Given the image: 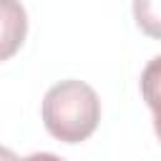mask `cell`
Wrapping results in <instances>:
<instances>
[{"instance_id": "obj_1", "label": "cell", "mask_w": 161, "mask_h": 161, "mask_svg": "<svg viewBox=\"0 0 161 161\" xmlns=\"http://www.w3.org/2000/svg\"><path fill=\"white\" fill-rule=\"evenodd\" d=\"M40 116L45 131L63 143H80L93 136L101 121V98L98 93L75 78L60 80L48 88Z\"/></svg>"}, {"instance_id": "obj_2", "label": "cell", "mask_w": 161, "mask_h": 161, "mask_svg": "<svg viewBox=\"0 0 161 161\" xmlns=\"http://www.w3.org/2000/svg\"><path fill=\"white\" fill-rule=\"evenodd\" d=\"M28 35V15L20 0H0V63L10 60Z\"/></svg>"}, {"instance_id": "obj_3", "label": "cell", "mask_w": 161, "mask_h": 161, "mask_svg": "<svg viewBox=\"0 0 161 161\" xmlns=\"http://www.w3.org/2000/svg\"><path fill=\"white\" fill-rule=\"evenodd\" d=\"M141 96L153 113V131L161 141V55L146 63L141 73Z\"/></svg>"}, {"instance_id": "obj_4", "label": "cell", "mask_w": 161, "mask_h": 161, "mask_svg": "<svg viewBox=\"0 0 161 161\" xmlns=\"http://www.w3.org/2000/svg\"><path fill=\"white\" fill-rule=\"evenodd\" d=\"M133 20L148 38L161 40V0H133Z\"/></svg>"}]
</instances>
